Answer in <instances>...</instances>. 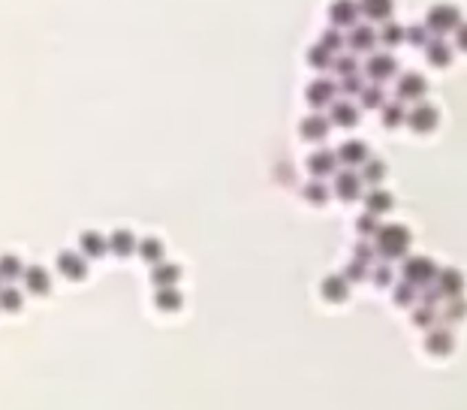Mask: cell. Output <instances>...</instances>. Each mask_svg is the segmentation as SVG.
I'll list each match as a JSON object with an SVG mask.
<instances>
[{
  "mask_svg": "<svg viewBox=\"0 0 467 410\" xmlns=\"http://www.w3.org/2000/svg\"><path fill=\"white\" fill-rule=\"evenodd\" d=\"M453 36H455V49H458V52H467V21H461V25L453 30Z\"/></svg>",
  "mask_w": 467,
  "mask_h": 410,
  "instance_id": "cell-48",
  "label": "cell"
},
{
  "mask_svg": "<svg viewBox=\"0 0 467 410\" xmlns=\"http://www.w3.org/2000/svg\"><path fill=\"white\" fill-rule=\"evenodd\" d=\"M359 178H362V184H374V187H377L380 181L386 178V163H383V160H371V157H368V160L362 163Z\"/></svg>",
  "mask_w": 467,
  "mask_h": 410,
  "instance_id": "cell-29",
  "label": "cell"
},
{
  "mask_svg": "<svg viewBox=\"0 0 467 410\" xmlns=\"http://www.w3.org/2000/svg\"><path fill=\"white\" fill-rule=\"evenodd\" d=\"M422 347L431 353V356H449V353H453V347H455L453 329H446V326H431V329H425V341H422Z\"/></svg>",
  "mask_w": 467,
  "mask_h": 410,
  "instance_id": "cell-7",
  "label": "cell"
},
{
  "mask_svg": "<svg viewBox=\"0 0 467 410\" xmlns=\"http://www.w3.org/2000/svg\"><path fill=\"white\" fill-rule=\"evenodd\" d=\"M307 172H311L314 178H329L338 172V157L335 151H329V148H323V151H314L307 157Z\"/></svg>",
  "mask_w": 467,
  "mask_h": 410,
  "instance_id": "cell-16",
  "label": "cell"
},
{
  "mask_svg": "<svg viewBox=\"0 0 467 410\" xmlns=\"http://www.w3.org/2000/svg\"><path fill=\"white\" fill-rule=\"evenodd\" d=\"M383 124L389 130H395V127H401L404 124V118H407V109H404V102H383Z\"/></svg>",
  "mask_w": 467,
  "mask_h": 410,
  "instance_id": "cell-30",
  "label": "cell"
},
{
  "mask_svg": "<svg viewBox=\"0 0 467 410\" xmlns=\"http://www.w3.org/2000/svg\"><path fill=\"white\" fill-rule=\"evenodd\" d=\"M404 124H407V127L413 130V133H419V136H425V133H434V130H437L440 112H437V106H431V102H416V106L407 112Z\"/></svg>",
  "mask_w": 467,
  "mask_h": 410,
  "instance_id": "cell-4",
  "label": "cell"
},
{
  "mask_svg": "<svg viewBox=\"0 0 467 410\" xmlns=\"http://www.w3.org/2000/svg\"><path fill=\"white\" fill-rule=\"evenodd\" d=\"M428 39H431V34H428V28H425V25H407L404 28V43H413V45L422 49Z\"/></svg>",
  "mask_w": 467,
  "mask_h": 410,
  "instance_id": "cell-41",
  "label": "cell"
},
{
  "mask_svg": "<svg viewBox=\"0 0 467 410\" xmlns=\"http://www.w3.org/2000/svg\"><path fill=\"white\" fill-rule=\"evenodd\" d=\"M377 43H383L386 49H395V45L404 43V28L398 25V21H383V25L377 28Z\"/></svg>",
  "mask_w": 467,
  "mask_h": 410,
  "instance_id": "cell-27",
  "label": "cell"
},
{
  "mask_svg": "<svg viewBox=\"0 0 467 410\" xmlns=\"http://www.w3.org/2000/svg\"><path fill=\"white\" fill-rule=\"evenodd\" d=\"M329 118L326 115H320V112H314V115H307V118H302V124H298V133H302V139L305 142H323L329 136Z\"/></svg>",
  "mask_w": 467,
  "mask_h": 410,
  "instance_id": "cell-17",
  "label": "cell"
},
{
  "mask_svg": "<svg viewBox=\"0 0 467 410\" xmlns=\"http://www.w3.org/2000/svg\"><path fill=\"white\" fill-rule=\"evenodd\" d=\"M347 45L353 49V54L356 52H371L377 45V28H371V25H356L350 28V34H347V39H344Z\"/></svg>",
  "mask_w": 467,
  "mask_h": 410,
  "instance_id": "cell-15",
  "label": "cell"
},
{
  "mask_svg": "<svg viewBox=\"0 0 467 410\" xmlns=\"http://www.w3.org/2000/svg\"><path fill=\"white\" fill-rule=\"evenodd\" d=\"M106 244H109V250H112L115 257L136 254V235H133L130 230H115V233L106 239Z\"/></svg>",
  "mask_w": 467,
  "mask_h": 410,
  "instance_id": "cell-24",
  "label": "cell"
},
{
  "mask_svg": "<svg viewBox=\"0 0 467 410\" xmlns=\"http://www.w3.org/2000/svg\"><path fill=\"white\" fill-rule=\"evenodd\" d=\"M320 45L335 54V52H341L347 43H344V36H341V30H338V28H326V30H323V36H320Z\"/></svg>",
  "mask_w": 467,
  "mask_h": 410,
  "instance_id": "cell-37",
  "label": "cell"
},
{
  "mask_svg": "<svg viewBox=\"0 0 467 410\" xmlns=\"http://www.w3.org/2000/svg\"><path fill=\"white\" fill-rule=\"evenodd\" d=\"M329 21L338 30L353 28L356 21H359V3H356V0H332L329 3Z\"/></svg>",
  "mask_w": 467,
  "mask_h": 410,
  "instance_id": "cell-12",
  "label": "cell"
},
{
  "mask_svg": "<svg viewBox=\"0 0 467 410\" xmlns=\"http://www.w3.org/2000/svg\"><path fill=\"white\" fill-rule=\"evenodd\" d=\"M181 281V269L175 263H157L154 269H151V283L154 287H175V283Z\"/></svg>",
  "mask_w": 467,
  "mask_h": 410,
  "instance_id": "cell-25",
  "label": "cell"
},
{
  "mask_svg": "<svg viewBox=\"0 0 467 410\" xmlns=\"http://www.w3.org/2000/svg\"><path fill=\"white\" fill-rule=\"evenodd\" d=\"M422 49H425V61H428L431 67H437V69H446V67H453V58H455V52H453V45H449L443 36H431L428 43L422 45Z\"/></svg>",
  "mask_w": 467,
  "mask_h": 410,
  "instance_id": "cell-10",
  "label": "cell"
},
{
  "mask_svg": "<svg viewBox=\"0 0 467 410\" xmlns=\"http://www.w3.org/2000/svg\"><path fill=\"white\" fill-rule=\"evenodd\" d=\"M365 274H368V266H365V263H359V259H350V266H347L344 278H347V281H362Z\"/></svg>",
  "mask_w": 467,
  "mask_h": 410,
  "instance_id": "cell-47",
  "label": "cell"
},
{
  "mask_svg": "<svg viewBox=\"0 0 467 410\" xmlns=\"http://www.w3.org/2000/svg\"><path fill=\"white\" fill-rule=\"evenodd\" d=\"M377 226H380V220L374 217V215H362L359 220H356V230H359V235H365V239H374V233H377Z\"/></svg>",
  "mask_w": 467,
  "mask_h": 410,
  "instance_id": "cell-44",
  "label": "cell"
},
{
  "mask_svg": "<svg viewBox=\"0 0 467 410\" xmlns=\"http://www.w3.org/2000/svg\"><path fill=\"white\" fill-rule=\"evenodd\" d=\"M21 281H25L28 293H34V296H45L52 290V278H49V272H45L43 266H25Z\"/></svg>",
  "mask_w": 467,
  "mask_h": 410,
  "instance_id": "cell-18",
  "label": "cell"
},
{
  "mask_svg": "<svg viewBox=\"0 0 467 410\" xmlns=\"http://www.w3.org/2000/svg\"><path fill=\"white\" fill-rule=\"evenodd\" d=\"M467 317V302L461 296H455V299H449V305H446V311H443V320L446 323H458V320H464Z\"/></svg>",
  "mask_w": 467,
  "mask_h": 410,
  "instance_id": "cell-38",
  "label": "cell"
},
{
  "mask_svg": "<svg viewBox=\"0 0 467 410\" xmlns=\"http://www.w3.org/2000/svg\"><path fill=\"white\" fill-rule=\"evenodd\" d=\"M461 10L455 3H434L428 15H425V28H428L431 36H446L461 25Z\"/></svg>",
  "mask_w": 467,
  "mask_h": 410,
  "instance_id": "cell-2",
  "label": "cell"
},
{
  "mask_svg": "<svg viewBox=\"0 0 467 410\" xmlns=\"http://www.w3.org/2000/svg\"><path fill=\"white\" fill-rule=\"evenodd\" d=\"M362 88H365V85H362V76L353 73V76H344V78H341V88H338V94H347V97H359Z\"/></svg>",
  "mask_w": 467,
  "mask_h": 410,
  "instance_id": "cell-42",
  "label": "cell"
},
{
  "mask_svg": "<svg viewBox=\"0 0 467 410\" xmlns=\"http://www.w3.org/2000/svg\"><path fill=\"white\" fill-rule=\"evenodd\" d=\"M320 293L326 302H344L347 293H350V281H347L344 274H329V278H323Z\"/></svg>",
  "mask_w": 467,
  "mask_h": 410,
  "instance_id": "cell-23",
  "label": "cell"
},
{
  "mask_svg": "<svg viewBox=\"0 0 467 410\" xmlns=\"http://www.w3.org/2000/svg\"><path fill=\"white\" fill-rule=\"evenodd\" d=\"M434 323H437V308H434V305H419V308H413V326L431 329Z\"/></svg>",
  "mask_w": 467,
  "mask_h": 410,
  "instance_id": "cell-34",
  "label": "cell"
},
{
  "mask_svg": "<svg viewBox=\"0 0 467 410\" xmlns=\"http://www.w3.org/2000/svg\"><path fill=\"white\" fill-rule=\"evenodd\" d=\"M392 205H395L392 193L383 191V187H371V191L365 193V211H368V215H374V217L386 215V211H392Z\"/></svg>",
  "mask_w": 467,
  "mask_h": 410,
  "instance_id": "cell-22",
  "label": "cell"
},
{
  "mask_svg": "<svg viewBox=\"0 0 467 410\" xmlns=\"http://www.w3.org/2000/svg\"><path fill=\"white\" fill-rule=\"evenodd\" d=\"M374 257H377V250H374V241H359L356 244V250H353V259H359V263H365V266H371L374 263Z\"/></svg>",
  "mask_w": 467,
  "mask_h": 410,
  "instance_id": "cell-43",
  "label": "cell"
},
{
  "mask_svg": "<svg viewBox=\"0 0 467 410\" xmlns=\"http://www.w3.org/2000/svg\"><path fill=\"white\" fill-rule=\"evenodd\" d=\"M106 250H109L106 235H100L97 230H88V233L78 235V254H82L85 259H97V257L106 254Z\"/></svg>",
  "mask_w": 467,
  "mask_h": 410,
  "instance_id": "cell-21",
  "label": "cell"
},
{
  "mask_svg": "<svg viewBox=\"0 0 467 410\" xmlns=\"http://www.w3.org/2000/svg\"><path fill=\"white\" fill-rule=\"evenodd\" d=\"M395 94H398V102H422L425 94H428V82L419 73H404V76H398Z\"/></svg>",
  "mask_w": 467,
  "mask_h": 410,
  "instance_id": "cell-6",
  "label": "cell"
},
{
  "mask_svg": "<svg viewBox=\"0 0 467 410\" xmlns=\"http://www.w3.org/2000/svg\"><path fill=\"white\" fill-rule=\"evenodd\" d=\"M332 69H335L338 76H353V73H359V64H356V54H338L335 61H332Z\"/></svg>",
  "mask_w": 467,
  "mask_h": 410,
  "instance_id": "cell-39",
  "label": "cell"
},
{
  "mask_svg": "<svg viewBox=\"0 0 467 410\" xmlns=\"http://www.w3.org/2000/svg\"><path fill=\"white\" fill-rule=\"evenodd\" d=\"M401 274H404L407 283H413V287H425V283L434 281V274H437V263H434L431 257H407L404 266H401Z\"/></svg>",
  "mask_w": 467,
  "mask_h": 410,
  "instance_id": "cell-3",
  "label": "cell"
},
{
  "mask_svg": "<svg viewBox=\"0 0 467 410\" xmlns=\"http://www.w3.org/2000/svg\"><path fill=\"white\" fill-rule=\"evenodd\" d=\"M21 272H25V263L15 254L0 257V281H15V278H21Z\"/></svg>",
  "mask_w": 467,
  "mask_h": 410,
  "instance_id": "cell-31",
  "label": "cell"
},
{
  "mask_svg": "<svg viewBox=\"0 0 467 410\" xmlns=\"http://www.w3.org/2000/svg\"><path fill=\"white\" fill-rule=\"evenodd\" d=\"M305 199L314 202V205H323L329 199V184L323 178H314L311 184H305Z\"/></svg>",
  "mask_w": 467,
  "mask_h": 410,
  "instance_id": "cell-33",
  "label": "cell"
},
{
  "mask_svg": "<svg viewBox=\"0 0 467 410\" xmlns=\"http://www.w3.org/2000/svg\"><path fill=\"white\" fill-rule=\"evenodd\" d=\"M335 157H338V163H344L347 169H356V166H362V163L368 160V145L365 142H359V139H347L344 145L335 151Z\"/></svg>",
  "mask_w": 467,
  "mask_h": 410,
  "instance_id": "cell-14",
  "label": "cell"
},
{
  "mask_svg": "<svg viewBox=\"0 0 467 410\" xmlns=\"http://www.w3.org/2000/svg\"><path fill=\"white\" fill-rule=\"evenodd\" d=\"M359 100H362V106L365 109H380L386 102V94H383L380 85H368V88L359 91Z\"/></svg>",
  "mask_w": 467,
  "mask_h": 410,
  "instance_id": "cell-35",
  "label": "cell"
},
{
  "mask_svg": "<svg viewBox=\"0 0 467 410\" xmlns=\"http://www.w3.org/2000/svg\"><path fill=\"white\" fill-rule=\"evenodd\" d=\"M335 196H338V199H344V202L359 199V196H362V178H359V172H353V169L335 172Z\"/></svg>",
  "mask_w": 467,
  "mask_h": 410,
  "instance_id": "cell-13",
  "label": "cell"
},
{
  "mask_svg": "<svg viewBox=\"0 0 467 410\" xmlns=\"http://www.w3.org/2000/svg\"><path fill=\"white\" fill-rule=\"evenodd\" d=\"M21 290H15V287H0V311H19L21 308Z\"/></svg>",
  "mask_w": 467,
  "mask_h": 410,
  "instance_id": "cell-36",
  "label": "cell"
},
{
  "mask_svg": "<svg viewBox=\"0 0 467 410\" xmlns=\"http://www.w3.org/2000/svg\"><path fill=\"white\" fill-rule=\"evenodd\" d=\"M434 287L440 290L443 299H455L464 293V274L455 269V266H449V269H437L434 274Z\"/></svg>",
  "mask_w": 467,
  "mask_h": 410,
  "instance_id": "cell-11",
  "label": "cell"
},
{
  "mask_svg": "<svg viewBox=\"0 0 467 410\" xmlns=\"http://www.w3.org/2000/svg\"><path fill=\"white\" fill-rule=\"evenodd\" d=\"M371 278H374L377 287H389V283H392V269L386 263H377L374 272H371Z\"/></svg>",
  "mask_w": 467,
  "mask_h": 410,
  "instance_id": "cell-45",
  "label": "cell"
},
{
  "mask_svg": "<svg viewBox=\"0 0 467 410\" xmlns=\"http://www.w3.org/2000/svg\"><path fill=\"white\" fill-rule=\"evenodd\" d=\"M58 272L69 281H82V278H88V259L78 254V250H61L58 254Z\"/></svg>",
  "mask_w": 467,
  "mask_h": 410,
  "instance_id": "cell-9",
  "label": "cell"
},
{
  "mask_svg": "<svg viewBox=\"0 0 467 410\" xmlns=\"http://www.w3.org/2000/svg\"><path fill=\"white\" fill-rule=\"evenodd\" d=\"M338 97V85L329 82V78H314L311 85L305 88V100L311 102L314 109H329Z\"/></svg>",
  "mask_w": 467,
  "mask_h": 410,
  "instance_id": "cell-8",
  "label": "cell"
},
{
  "mask_svg": "<svg viewBox=\"0 0 467 410\" xmlns=\"http://www.w3.org/2000/svg\"><path fill=\"white\" fill-rule=\"evenodd\" d=\"M419 290H422V293H416V296L422 299V305H437L440 299H443V296H440V290L434 287V281H431V283H425V287H419Z\"/></svg>",
  "mask_w": 467,
  "mask_h": 410,
  "instance_id": "cell-46",
  "label": "cell"
},
{
  "mask_svg": "<svg viewBox=\"0 0 467 410\" xmlns=\"http://www.w3.org/2000/svg\"><path fill=\"white\" fill-rule=\"evenodd\" d=\"M305 61H307V64H311L314 69H329L332 61H335V54H332L329 49H323V45L316 43V45H311V49L305 52Z\"/></svg>",
  "mask_w": 467,
  "mask_h": 410,
  "instance_id": "cell-32",
  "label": "cell"
},
{
  "mask_svg": "<svg viewBox=\"0 0 467 410\" xmlns=\"http://www.w3.org/2000/svg\"><path fill=\"white\" fill-rule=\"evenodd\" d=\"M329 124H338V127H356V124H359V109H356L350 100H335L329 106Z\"/></svg>",
  "mask_w": 467,
  "mask_h": 410,
  "instance_id": "cell-20",
  "label": "cell"
},
{
  "mask_svg": "<svg viewBox=\"0 0 467 410\" xmlns=\"http://www.w3.org/2000/svg\"><path fill=\"white\" fill-rule=\"evenodd\" d=\"M392 299H395V305H413L416 302V287L413 283H407V281H401V283H395V293H392Z\"/></svg>",
  "mask_w": 467,
  "mask_h": 410,
  "instance_id": "cell-40",
  "label": "cell"
},
{
  "mask_svg": "<svg viewBox=\"0 0 467 410\" xmlns=\"http://www.w3.org/2000/svg\"><path fill=\"white\" fill-rule=\"evenodd\" d=\"M136 254L145 259L148 266H157V263H163V241L160 239H142V241H136Z\"/></svg>",
  "mask_w": 467,
  "mask_h": 410,
  "instance_id": "cell-28",
  "label": "cell"
},
{
  "mask_svg": "<svg viewBox=\"0 0 467 410\" xmlns=\"http://www.w3.org/2000/svg\"><path fill=\"white\" fill-rule=\"evenodd\" d=\"M356 3H359V15H365L368 21H377V25L389 21L395 10V0H356Z\"/></svg>",
  "mask_w": 467,
  "mask_h": 410,
  "instance_id": "cell-19",
  "label": "cell"
},
{
  "mask_svg": "<svg viewBox=\"0 0 467 410\" xmlns=\"http://www.w3.org/2000/svg\"><path fill=\"white\" fill-rule=\"evenodd\" d=\"M154 305L166 314H175L181 305H184V296L178 293V287H157L154 293Z\"/></svg>",
  "mask_w": 467,
  "mask_h": 410,
  "instance_id": "cell-26",
  "label": "cell"
},
{
  "mask_svg": "<svg viewBox=\"0 0 467 410\" xmlns=\"http://www.w3.org/2000/svg\"><path fill=\"white\" fill-rule=\"evenodd\" d=\"M371 241H374V250L383 259H401L410 250V230L401 224H383V226H377Z\"/></svg>",
  "mask_w": 467,
  "mask_h": 410,
  "instance_id": "cell-1",
  "label": "cell"
},
{
  "mask_svg": "<svg viewBox=\"0 0 467 410\" xmlns=\"http://www.w3.org/2000/svg\"><path fill=\"white\" fill-rule=\"evenodd\" d=\"M365 76L374 85H383V82H389L392 76H398V64H395L392 54L374 52V54H368V61H365Z\"/></svg>",
  "mask_w": 467,
  "mask_h": 410,
  "instance_id": "cell-5",
  "label": "cell"
}]
</instances>
